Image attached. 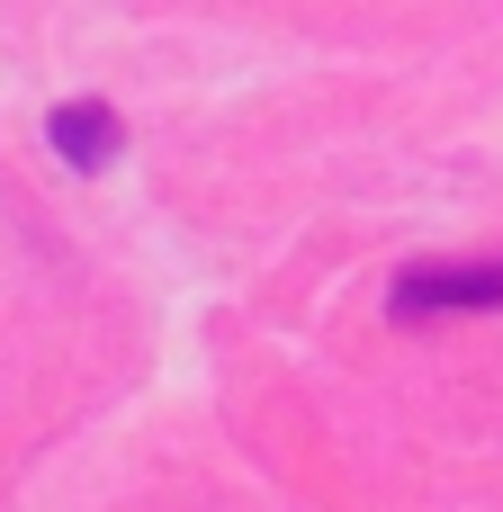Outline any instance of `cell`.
I'll return each instance as SVG.
<instances>
[{
  "instance_id": "obj_1",
  "label": "cell",
  "mask_w": 503,
  "mask_h": 512,
  "mask_svg": "<svg viewBox=\"0 0 503 512\" xmlns=\"http://www.w3.org/2000/svg\"><path fill=\"white\" fill-rule=\"evenodd\" d=\"M396 324H441V315H503V261H414L387 288Z\"/></svg>"
},
{
  "instance_id": "obj_2",
  "label": "cell",
  "mask_w": 503,
  "mask_h": 512,
  "mask_svg": "<svg viewBox=\"0 0 503 512\" xmlns=\"http://www.w3.org/2000/svg\"><path fill=\"white\" fill-rule=\"evenodd\" d=\"M45 144H54L72 171H108V162L126 153V117H117L108 99H63V108L45 117Z\"/></svg>"
}]
</instances>
